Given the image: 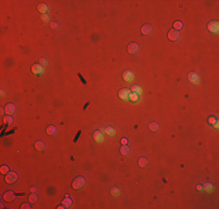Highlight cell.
<instances>
[{
	"instance_id": "9a60e30c",
	"label": "cell",
	"mask_w": 219,
	"mask_h": 209,
	"mask_svg": "<svg viewBox=\"0 0 219 209\" xmlns=\"http://www.w3.org/2000/svg\"><path fill=\"white\" fill-rule=\"evenodd\" d=\"M138 164H139V166L140 167H145L147 166V164H148V160H147L146 157H140L138 160Z\"/></svg>"
},
{
	"instance_id": "2e32d148",
	"label": "cell",
	"mask_w": 219,
	"mask_h": 209,
	"mask_svg": "<svg viewBox=\"0 0 219 209\" xmlns=\"http://www.w3.org/2000/svg\"><path fill=\"white\" fill-rule=\"evenodd\" d=\"M129 151H131V149H129L128 145H124V146H121V149H120V152H121V155H124V156L128 155Z\"/></svg>"
},
{
	"instance_id": "4dcf8cb0",
	"label": "cell",
	"mask_w": 219,
	"mask_h": 209,
	"mask_svg": "<svg viewBox=\"0 0 219 209\" xmlns=\"http://www.w3.org/2000/svg\"><path fill=\"white\" fill-rule=\"evenodd\" d=\"M209 122H210V124H215L216 123V118L215 117H209Z\"/></svg>"
},
{
	"instance_id": "7c38bea8",
	"label": "cell",
	"mask_w": 219,
	"mask_h": 209,
	"mask_svg": "<svg viewBox=\"0 0 219 209\" xmlns=\"http://www.w3.org/2000/svg\"><path fill=\"white\" fill-rule=\"evenodd\" d=\"M150 31H152V27L149 24H143L141 27V34L142 35H148L150 34Z\"/></svg>"
},
{
	"instance_id": "d6a6232c",
	"label": "cell",
	"mask_w": 219,
	"mask_h": 209,
	"mask_svg": "<svg viewBox=\"0 0 219 209\" xmlns=\"http://www.w3.org/2000/svg\"><path fill=\"white\" fill-rule=\"evenodd\" d=\"M106 131H107V134H111V135H113V134H114V133H113V130H112L111 128H107V129H106Z\"/></svg>"
},
{
	"instance_id": "8d00e7d4",
	"label": "cell",
	"mask_w": 219,
	"mask_h": 209,
	"mask_svg": "<svg viewBox=\"0 0 219 209\" xmlns=\"http://www.w3.org/2000/svg\"><path fill=\"white\" fill-rule=\"evenodd\" d=\"M42 19H43V20H47V19H48V16H47V15H43Z\"/></svg>"
},
{
	"instance_id": "cb8c5ba5",
	"label": "cell",
	"mask_w": 219,
	"mask_h": 209,
	"mask_svg": "<svg viewBox=\"0 0 219 209\" xmlns=\"http://www.w3.org/2000/svg\"><path fill=\"white\" fill-rule=\"evenodd\" d=\"M129 99H131V101H138L139 94L138 93H131V94H129Z\"/></svg>"
},
{
	"instance_id": "ba28073f",
	"label": "cell",
	"mask_w": 219,
	"mask_h": 209,
	"mask_svg": "<svg viewBox=\"0 0 219 209\" xmlns=\"http://www.w3.org/2000/svg\"><path fill=\"white\" fill-rule=\"evenodd\" d=\"M14 112H15V105L14 103H7L5 106V113L7 115L14 114Z\"/></svg>"
},
{
	"instance_id": "603a6c76",
	"label": "cell",
	"mask_w": 219,
	"mask_h": 209,
	"mask_svg": "<svg viewBox=\"0 0 219 209\" xmlns=\"http://www.w3.org/2000/svg\"><path fill=\"white\" fill-rule=\"evenodd\" d=\"M4 123H6V124H12V123H13V118L11 117V115L5 116L4 117Z\"/></svg>"
},
{
	"instance_id": "836d02e7",
	"label": "cell",
	"mask_w": 219,
	"mask_h": 209,
	"mask_svg": "<svg viewBox=\"0 0 219 209\" xmlns=\"http://www.w3.org/2000/svg\"><path fill=\"white\" fill-rule=\"evenodd\" d=\"M121 143H123L124 145H127V139L126 138H123V139H121Z\"/></svg>"
},
{
	"instance_id": "52a82bcc",
	"label": "cell",
	"mask_w": 219,
	"mask_h": 209,
	"mask_svg": "<svg viewBox=\"0 0 219 209\" xmlns=\"http://www.w3.org/2000/svg\"><path fill=\"white\" fill-rule=\"evenodd\" d=\"M218 28H219V24L217 21H211V22H209L208 24V29L211 33H218Z\"/></svg>"
},
{
	"instance_id": "ffe728a7",
	"label": "cell",
	"mask_w": 219,
	"mask_h": 209,
	"mask_svg": "<svg viewBox=\"0 0 219 209\" xmlns=\"http://www.w3.org/2000/svg\"><path fill=\"white\" fill-rule=\"evenodd\" d=\"M189 80L191 83H197V74L195 72H190L189 73Z\"/></svg>"
},
{
	"instance_id": "5bb4252c",
	"label": "cell",
	"mask_w": 219,
	"mask_h": 209,
	"mask_svg": "<svg viewBox=\"0 0 219 209\" xmlns=\"http://www.w3.org/2000/svg\"><path fill=\"white\" fill-rule=\"evenodd\" d=\"M93 138H94L98 143H101V142H103V139H104V138H103V135H101V134H100V131H98V130H97V131H94V134H93Z\"/></svg>"
},
{
	"instance_id": "9c48e42d",
	"label": "cell",
	"mask_w": 219,
	"mask_h": 209,
	"mask_svg": "<svg viewBox=\"0 0 219 209\" xmlns=\"http://www.w3.org/2000/svg\"><path fill=\"white\" fill-rule=\"evenodd\" d=\"M43 71V68L41 64H34L31 66V72L35 73V74H41Z\"/></svg>"
},
{
	"instance_id": "8fae6325",
	"label": "cell",
	"mask_w": 219,
	"mask_h": 209,
	"mask_svg": "<svg viewBox=\"0 0 219 209\" xmlns=\"http://www.w3.org/2000/svg\"><path fill=\"white\" fill-rule=\"evenodd\" d=\"M35 149L37 151H43L46 149V143L43 141H36L35 142Z\"/></svg>"
},
{
	"instance_id": "7402d4cb",
	"label": "cell",
	"mask_w": 219,
	"mask_h": 209,
	"mask_svg": "<svg viewBox=\"0 0 219 209\" xmlns=\"http://www.w3.org/2000/svg\"><path fill=\"white\" fill-rule=\"evenodd\" d=\"M0 172L2 174H7V173H9V167L7 165H2V166L0 167Z\"/></svg>"
},
{
	"instance_id": "e0dca14e",
	"label": "cell",
	"mask_w": 219,
	"mask_h": 209,
	"mask_svg": "<svg viewBox=\"0 0 219 209\" xmlns=\"http://www.w3.org/2000/svg\"><path fill=\"white\" fill-rule=\"evenodd\" d=\"M47 134L48 135H55L56 134V127L55 125H49L47 128Z\"/></svg>"
},
{
	"instance_id": "6da1fadb",
	"label": "cell",
	"mask_w": 219,
	"mask_h": 209,
	"mask_svg": "<svg viewBox=\"0 0 219 209\" xmlns=\"http://www.w3.org/2000/svg\"><path fill=\"white\" fill-rule=\"evenodd\" d=\"M85 185V178L84 177H82V175H79V177H76L75 178V180L72 181V188L73 189H81V188H83V186Z\"/></svg>"
},
{
	"instance_id": "d4e9b609",
	"label": "cell",
	"mask_w": 219,
	"mask_h": 209,
	"mask_svg": "<svg viewBox=\"0 0 219 209\" xmlns=\"http://www.w3.org/2000/svg\"><path fill=\"white\" fill-rule=\"evenodd\" d=\"M29 200H31V202H36V201L38 200V196L36 195V194L31 193V196H29Z\"/></svg>"
},
{
	"instance_id": "44dd1931",
	"label": "cell",
	"mask_w": 219,
	"mask_h": 209,
	"mask_svg": "<svg viewBox=\"0 0 219 209\" xmlns=\"http://www.w3.org/2000/svg\"><path fill=\"white\" fill-rule=\"evenodd\" d=\"M182 27H183V23L181 21H175V23H174V29L175 30H180V29H182Z\"/></svg>"
},
{
	"instance_id": "4316f807",
	"label": "cell",
	"mask_w": 219,
	"mask_h": 209,
	"mask_svg": "<svg viewBox=\"0 0 219 209\" xmlns=\"http://www.w3.org/2000/svg\"><path fill=\"white\" fill-rule=\"evenodd\" d=\"M31 206L29 203H22L21 205V209H31Z\"/></svg>"
},
{
	"instance_id": "e575fe53",
	"label": "cell",
	"mask_w": 219,
	"mask_h": 209,
	"mask_svg": "<svg viewBox=\"0 0 219 209\" xmlns=\"http://www.w3.org/2000/svg\"><path fill=\"white\" fill-rule=\"evenodd\" d=\"M89 105H90V102H86V103H85V105H84V107H83V109H86V108H88V106H89Z\"/></svg>"
},
{
	"instance_id": "3957f363",
	"label": "cell",
	"mask_w": 219,
	"mask_h": 209,
	"mask_svg": "<svg viewBox=\"0 0 219 209\" xmlns=\"http://www.w3.org/2000/svg\"><path fill=\"white\" fill-rule=\"evenodd\" d=\"M139 51V44L138 43H135V42H132L129 43L128 46H127V52L131 53V55H134Z\"/></svg>"
},
{
	"instance_id": "d6986e66",
	"label": "cell",
	"mask_w": 219,
	"mask_h": 209,
	"mask_svg": "<svg viewBox=\"0 0 219 209\" xmlns=\"http://www.w3.org/2000/svg\"><path fill=\"white\" fill-rule=\"evenodd\" d=\"M63 206L65 207V208H69V207H71L72 206V200L69 198H66L63 200Z\"/></svg>"
},
{
	"instance_id": "f546056e",
	"label": "cell",
	"mask_w": 219,
	"mask_h": 209,
	"mask_svg": "<svg viewBox=\"0 0 219 209\" xmlns=\"http://www.w3.org/2000/svg\"><path fill=\"white\" fill-rule=\"evenodd\" d=\"M78 77H79V80H81L82 83L84 84V85H86V80H85V79H84V77L82 76L81 73H78Z\"/></svg>"
},
{
	"instance_id": "484cf974",
	"label": "cell",
	"mask_w": 219,
	"mask_h": 209,
	"mask_svg": "<svg viewBox=\"0 0 219 209\" xmlns=\"http://www.w3.org/2000/svg\"><path fill=\"white\" fill-rule=\"evenodd\" d=\"M119 188H118V187H113V188H112V194H113V195H114V196H117V195H119Z\"/></svg>"
},
{
	"instance_id": "277c9868",
	"label": "cell",
	"mask_w": 219,
	"mask_h": 209,
	"mask_svg": "<svg viewBox=\"0 0 219 209\" xmlns=\"http://www.w3.org/2000/svg\"><path fill=\"white\" fill-rule=\"evenodd\" d=\"M16 196H18V195H15V193H14V192H12V190H7V192L4 194V200L6 202H12V201H14V199H15Z\"/></svg>"
},
{
	"instance_id": "83f0119b",
	"label": "cell",
	"mask_w": 219,
	"mask_h": 209,
	"mask_svg": "<svg viewBox=\"0 0 219 209\" xmlns=\"http://www.w3.org/2000/svg\"><path fill=\"white\" fill-rule=\"evenodd\" d=\"M50 26H51V28H53V29H55V30H57V29H58V23L57 22H51V24H50Z\"/></svg>"
},
{
	"instance_id": "8992f818",
	"label": "cell",
	"mask_w": 219,
	"mask_h": 209,
	"mask_svg": "<svg viewBox=\"0 0 219 209\" xmlns=\"http://www.w3.org/2000/svg\"><path fill=\"white\" fill-rule=\"evenodd\" d=\"M129 94H131V90H128V88H121L118 93V96H119L120 99H127V98H129Z\"/></svg>"
},
{
	"instance_id": "5b68a950",
	"label": "cell",
	"mask_w": 219,
	"mask_h": 209,
	"mask_svg": "<svg viewBox=\"0 0 219 209\" xmlns=\"http://www.w3.org/2000/svg\"><path fill=\"white\" fill-rule=\"evenodd\" d=\"M168 38L170 41H177L180 38V31L175 30V29H171V30L168 31Z\"/></svg>"
},
{
	"instance_id": "1f68e13d",
	"label": "cell",
	"mask_w": 219,
	"mask_h": 209,
	"mask_svg": "<svg viewBox=\"0 0 219 209\" xmlns=\"http://www.w3.org/2000/svg\"><path fill=\"white\" fill-rule=\"evenodd\" d=\"M132 91H133V92H140L141 90H140V87H139V86H133V87H132Z\"/></svg>"
},
{
	"instance_id": "4fadbf2b",
	"label": "cell",
	"mask_w": 219,
	"mask_h": 209,
	"mask_svg": "<svg viewBox=\"0 0 219 209\" xmlns=\"http://www.w3.org/2000/svg\"><path fill=\"white\" fill-rule=\"evenodd\" d=\"M37 11L40 12V13H42V14H46L47 12H48V6L42 2V4H40L37 6Z\"/></svg>"
},
{
	"instance_id": "7a4b0ae2",
	"label": "cell",
	"mask_w": 219,
	"mask_h": 209,
	"mask_svg": "<svg viewBox=\"0 0 219 209\" xmlns=\"http://www.w3.org/2000/svg\"><path fill=\"white\" fill-rule=\"evenodd\" d=\"M18 178H19L18 173H15V172H9V173H7V174H6L5 181H6L7 184H14V183H16Z\"/></svg>"
},
{
	"instance_id": "ac0fdd59",
	"label": "cell",
	"mask_w": 219,
	"mask_h": 209,
	"mask_svg": "<svg viewBox=\"0 0 219 209\" xmlns=\"http://www.w3.org/2000/svg\"><path fill=\"white\" fill-rule=\"evenodd\" d=\"M158 129V123L157 122H150L149 123V130L150 131H156Z\"/></svg>"
},
{
	"instance_id": "30bf717a",
	"label": "cell",
	"mask_w": 219,
	"mask_h": 209,
	"mask_svg": "<svg viewBox=\"0 0 219 209\" xmlns=\"http://www.w3.org/2000/svg\"><path fill=\"white\" fill-rule=\"evenodd\" d=\"M123 78L125 81H132V80H133V73H132V71L126 70V71L123 73Z\"/></svg>"
},
{
	"instance_id": "f1b7e54d",
	"label": "cell",
	"mask_w": 219,
	"mask_h": 209,
	"mask_svg": "<svg viewBox=\"0 0 219 209\" xmlns=\"http://www.w3.org/2000/svg\"><path fill=\"white\" fill-rule=\"evenodd\" d=\"M81 135H82V131H81V130H79V131L77 133V135H76V136H75V138H73V142H75V143H76V142L78 141V138H79V136H81Z\"/></svg>"
},
{
	"instance_id": "d590c367",
	"label": "cell",
	"mask_w": 219,
	"mask_h": 209,
	"mask_svg": "<svg viewBox=\"0 0 219 209\" xmlns=\"http://www.w3.org/2000/svg\"><path fill=\"white\" fill-rule=\"evenodd\" d=\"M31 193H34L35 190H36V187H31Z\"/></svg>"
}]
</instances>
